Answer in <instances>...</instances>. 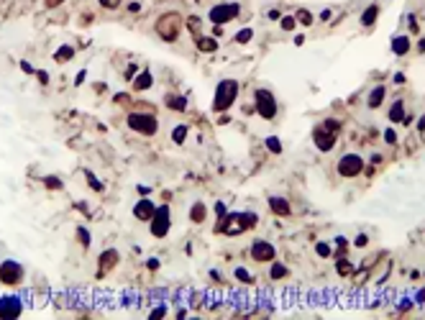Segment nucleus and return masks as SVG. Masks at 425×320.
Listing matches in <instances>:
<instances>
[{
	"label": "nucleus",
	"instance_id": "f257e3e1",
	"mask_svg": "<svg viewBox=\"0 0 425 320\" xmlns=\"http://www.w3.org/2000/svg\"><path fill=\"white\" fill-rule=\"evenodd\" d=\"M236 97H238V82L236 79H220L218 87H215V95H212V110L215 113L228 110Z\"/></svg>",
	"mask_w": 425,
	"mask_h": 320
},
{
	"label": "nucleus",
	"instance_id": "f03ea898",
	"mask_svg": "<svg viewBox=\"0 0 425 320\" xmlns=\"http://www.w3.org/2000/svg\"><path fill=\"white\" fill-rule=\"evenodd\" d=\"M182 31V18L177 13H164L159 21H157V33L164 38V41H177Z\"/></svg>",
	"mask_w": 425,
	"mask_h": 320
},
{
	"label": "nucleus",
	"instance_id": "7ed1b4c3",
	"mask_svg": "<svg viewBox=\"0 0 425 320\" xmlns=\"http://www.w3.org/2000/svg\"><path fill=\"white\" fill-rule=\"evenodd\" d=\"M128 126H131L136 133H141V136H154L157 128H159L157 118H154L151 113H141V110L128 113Z\"/></svg>",
	"mask_w": 425,
	"mask_h": 320
},
{
	"label": "nucleus",
	"instance_id": "20e7f679",
	"mask_svg": "<svg viewBox=\"0 0 425 320\" xmlns=\"http://www.w3.org/2000/svg\"><path fill=\"white\" fill-rule=\"evenodd\" d=\"M336 136H338V123H333V121H325V123H323L320 128H315V133H313L315 146H318L320 151H331L333 144H336Z\"/></svg>",
	"mask_w": 425,
	"mask_h": 320
},
{
	"label": "nucleus",
	"instance_id": "39448f33",
	"mask_svg": "<svg viewBox=\"0 0 425 320\" xmlns=\"http://www.w3.org/2000/svg\"><path fill=\"white\" fill-rule=\"evenodd\" d=\"M254 100H256V113L266 121H272L277 115V100L269 90H256L254 92Z\"/></svg>",
	"mask_w": 425,
	"mask_h": 320
},
{
	"label": "nucleus",
	"instance_id": "423d86ee",
	"mask_svg": "<svg viewBox=\"0 0 425 320\" xmlns=\"http://www.w3.org/2000/svg\"><path fill=\"white\" fill-rule=\"evenodd\" d=\"M238 13H241L238 3H220V5H212L210 8V23H215V26H225V23L233 21Z\"/></svg>",
	"mask_w": 425,
	"mask_h": 320
},
{
	"label": "nucleus",
	"instance_id": "0eeeda50",
	"mask_svg": "<svg viewBox=\"0 0 425 320\" xmlns=\"http://www.w3.org/2000/svg\"><path fill=\"white\" fill-rule=\"evenodd\" d=\"M18 282H23V267L18 264V262H3L0 264V285H8V287H13V285H18Z\"/></svg>",
	"mask_w": 425,
	"mask_h": 320
},
{
	"label": "nucleus",
	"instance_id": "6e6552de",
	"mask_svg": "<svg viewBox=\"0 0 425 320\" xmlns=\"http://www.w3.org/2000/svg\"><path fill=\"white\" fill-rule=\"evenodd\" d=\"M251 226H256V215H251V213H233L230 223L225 226V233H230V236H238V233L248 231Z\"/></svg>",
	"mask_w": 425,
	"mask_h": 320
},
{
	"label": "nucleus",
	"instance_id": "1a4fd4ad",
	"mask_svg": "<svg viewBox=\"0 0 425 320\" xmlns=\"http://www.w3.org/2000/svg\"><path fill=\"white\" fill-rule=\"evenodd\" d=\"M23 300H26V295L23 297H18V295L0 297V318H18L23 313Z\"/></svg>",
	"mask_w": 425,
	"mask_h": 320
},
{
	"label": "nucleus",
	"instance_id": "9d476101",
	"mask_svg": "<svg viewBox=\"0 0 425 320\" xmlns=\"http://www.w3.org/2000/svg\"><path fill=\"white\" fill-rule=\"evenodd\" d=\"M361 169H364V159H361L359 154H346V156L338 162V174H341V177H356Z\"/></svg>",
	"mask_w": 425,
	"mask_h": 320
},
{
	"label": "nucleus",
	"instance_id": "9b49d317",
	"mask_svg": "<svg viewBox=\"0 0 425 320\" xmlns=\"http://www.w3.org/2000/svg\"><path fill=\"white\" fill-rule=\"evenodd\" d=\"M169 221H172V215H169V208H167V205L157 208L154 218L149 221V223H151V233H154L157 238H162V236L169 231Z\"/></svg>",
	"mask_w": 425,
	"mask_h": 320
},
{
	"label": "nucleus",
	"instance_id": "f8f14e48",
	"mask_svg": "<svg viewBox=\"0 0 425 320\" xmlns=\"http://www.w3.org/2000/svg\"><path fill=\"white\" fill-rule=\"evenodd\" d=\"M251 256H254V262H274L277 251L269 241H254L251 244Z\"/></svg>",
	"mask_w": 425,
	"mask_h": 320
},
{
	"label": "nucleus",
	"instance_id": "ddd939ff",
	"mask_svg": "<svg viewBox=\"0 0 425 320\" xmlns=\"http://www.w3.org/2000/svg\"><path fill=\"white\" fill-rule=\"evenodd\" d=\"M154 213H157V205H154L149 197L139 200V203H136V208H133V215H136L139 221H151V218H154Z\"/></svg>",
	"mask_w": 425,
	"mask_h": 320
},
{
	"label": "nucleus",
	"instance_id": "4468645a",
	"mask_svg": "<svg viewBox=\"0 0 425 320\" xmlns=\"http://www.w3.org/2000/svg\"><path fill=\"white\" fill-rule=\"evenodd\" d=\"M154 85V77H151V72L149 69H144L136 79H133V90H139V92H144V90H149Z\"/></svg>",
	"mask_w": 425,
	"mask_h": 320
},
{
	"label": "nucleus",
	"instance_id": "2eb2a0df",
	"mask_svg": "<svg viewBox=\"0 0 425 320\" xmlns=\"http://www.w3.org/2000/svg\"><path fill=\"white\" fill-rule=\"evenodd\" d=\"M269 208H272V213H277V215H289V203L282 200V197H269Z\"/></svg>",
	"mask_w": 425,
	"mask_h": 320
},
{
	"label": "nucleus",
	"instance_id": "dca6fc26",
	"mask_svg": "<svg viewBox=\"0 0 425 320\" xmlns=\"http://www.w3.org/2000/svg\"><path fill=\"white\" fill-rule=\"evenodd\" d=\"M115 262H118V254H115L113 249H108V251L100 256V274H105L108 267H115Z\"/></svg>",
	"mask_w": 425,
	"mask_h": 320
},
{
	"label": "nucleus",
	"instance_id": "f3484780",
	"mask_svg": "<svg viewBox=\"0 0 425 320\" xmlns=\"http://www.w3.org/2000/svg\"><path fill=\"white\" fill-rule=\"evenodd\" d=\"M205 215H208V210H205L203 203H195V205L190 208V221H192V223H203Z\"/></svg>",
	"mask_w": 425,
	"mask_h": 320
},
{
	"label": "nucleus",
	"instance_id": "a211bd4d",
	"mask_svg": "<svg viewBox=\"0 0 425 320\" xmlns=\"http://www.w3.org/2000/svg\"><path fill=\"white\" fill-rule=\"evenodd\" d=\"M72 56H74V49H72V46H59V49H56V54H54V62L64 64V62H69Z\"/></svg>",
	"mask_w": 425,
	"mask_h": 320
},
{
	"label": "nucleus",
	"instance_id": "6ab92c4d",
	"mask_svg": "<svg viewBox=\"0 0 425 320\" xmlns=\"http://www.w3.org/2000/svg\"><path fill=\"white\" fill-rule=\"evenodd\" d=\"M377 15H379V5H369V8L364 10V15H361V26H372Z\"/></svg>",
	"mask_w": 425,
	"mask_h": 320
},
{
	"label": "nucleus",
	"instance_id": "aec40b11",
	"mask_svg": "<svg viewBox=\"0 0 425 320\" xmlns=\"http://www.w3.org/2000/svg\"><path fill=\"white\" fill-rule=\"evenodd\" d=\"M392 51H395V54H408V51H410V38H408V36H400V38H395V44H392Z\"/></svg>",
	"mask_w": 425,
	"mask_h": 320
},
{
	"label": "nucleus",
	"instance_id": "412c9836",
	"mask_svg": "<svg viewBox=\"0 0 425 320\" xmlns=\"http://www.w3.org/2000/svg\"><path fill=\"white\" fill-rule=\"evenodd\" d=\"M198 49L205 51V54H210V51L218 49V41H215V38H208V36H200V38H198Z\"/></svg>",
	"mask_w": 425,
	"mask_h": 320
},
{
	"label": "nucleus",
	"instance_id": "4be33fe9",
	"mask_svg": "<svg viewBox=\"0 0 425 320\" xmlns=\"http://www.w3.org/2000/svg\"><path fill=\"white\" fill-rule=\"evenodd\" d=\"M287 272H289V269H287L284 264H277V262H274V264H272V269H269V277H272V279H284V277H287Z\"/></svg>",
	"mask_w": 425,
	"mask_h": 320
},
{
	"label": "nucleus",
	"instance_id": "5701e85b",
	"mask_svg": "<svg viewBox=\"0 0 425 320\" xmlns=\"http://www.w3.org/2000/svg\"><path fill=\"white\" fill-rule=\"evenodd\" d=\"M187 126H175V131H172V141L175 144H185V138H187Z\"/></svg>",
	"mask_w": 425,
	"mask_h": 320
},
{
	"label": "nucleus",
	"instance_id": "b1692460",
	"mask_svg": "<svg viewBox=\"0 0 425 320\" xmlns=\"http://www.w3.org/2000/svg\"><path fill=\"white\" fill-rule=\"evenodd\" d=\"M382 100H384V87H377V90H372V95H369V108H377Z\"/></svg>",
	"mask_w": 425,
	"mask_h": 320
},
{
	"label": "nucleus",
	"instance_id": "393cba45",
	"mask_svg": "<svg viewBox=\"0 0 425 320\" xmlns=\"http://www.w3.org/2000/svg\"><path fill=\"white\" fill-rule=\"evenodd\" d=\"M402 118H405V108H402V103H395L392 110H390V121L397 123V121H402Z\"/></svg>",
	"mask_w": 425,
	"mask_h": 320
},
{
	"label": "nucleus",
	"instance_id": "a878e982",
	"mask_svg": "<svg viewBox=\"0 0 425 320\" xmlns=\"http://www.w3.org/2000/svg\"><path fill=\"white\" fill-rule=\"evenodd\" d=\"M167 105H169L172 110H180V113H182V110H185V97H177V95H169V97H167Z\"/></svg>",
	"mask_w": 425,
	"mask_h": 320
},
{
	"label": "nucleus",
	"instance_id": "bb28decb",
	"mask_svg": "<svg viewBox=\"0 0 425 320\" xmlns=\"http://www.w3.org/2000/svg\"><path fill=\"white\" fill-rule=\"evenodd\" d=\"M251 38H254V28H243L236 33V44H248Z\"/></svg>",
	"mask_w": 425,
	"mask_h": 320
},
{
	"label": "nucleus",
	"instance_id": "cd10ccee",
	"mask_svg": "<svg viewBox=\"0 0 425 320\" xmlns=\"http://www.w3.org/2000/svg\"><path fill=\"white\" fill-rule=\"evenodd\" d=\"M233 274H236V279H238V282H243V285H254V277H251V274H248L243 267H238Z\"/></svg>",
	"mask_w": 425,
	"mask_h": 320
},
{
	"label": "nucleus",
	"instance_id": "c85d7f7f",
	"mask_svg": "<svg viewBox=\"0 0 425 320\" xmlns=\"http://www.w3.org/2000/svg\"><path fill=\"white\" fill-rule=\"evenodd\" d=\"M282 28H284V31H295V28H297V18H295V15H284V18H282Z\"/></svg>",
	"mask_w": 425,
	"mask_h": 320
},
{
	"label": "nucleus",
	"instance_id": "c756f323",
	"mask_svg": "<svg viewBox=\"0 0 425 320\" xmlns=\"http://www.w3.org/2000/svg\"><path fill=\"white\" fill-rule=\"evenodd\" d=\"M266 149H269V151H274V154H279V151H282V141H279V138H274V136H269V138H266Z\"/></svg>",
	"mask_w": 425,
	"mask_h": 320
},
{
	"label": "nucleus",
	"instance_id": "7c9ffc66",
	"mask_svg": "<svg viewBox=\"0 0 425 320\" xmlns=\"http://www.w3.org/2000/svg\"><path fill=\"white\" fill-rule=\"evenodd\" d=\"M87 185H92L95 187V192H103V182H98V177L87 169Z\"/></svg>",
	"mask_w": 425,
	"mask_h": 320
},
{
	"label": "nucleus",
	"instance_id": "2f4dec72",
	"mask_svg": "<svg viewBox=\"0 0 425 320\" xmlns=\"http://www.w3.org/2000/svg\"><path fill=\"white\" fill-rule=\"evenodd\" d=\"M77 238H80V244H82V246H90V241H92V238H90V233H87V228H77Z\"/></svg>",
	"mask_w": 425,
	"mask_h": 320
},
{
	"label": "nucleus",
	"instance_id": "473e14b6",
	"mask_svg": "<svg viewBox=\"0 0 425 320\" xmlns=\"http://www.w3.org/2000/svg\"><path fill=\"white\" fill-rule=\"evenodd\" d=\"M187 28H190V33H198V31H200V18L192 15V18L187 21Z\"/></svg>",
	"mask_w": 425,
	"mask_h": 320
},
{
	"label": "nucleus",
	"instance_id": "72a5a7b5",
	"mask_svg": "<svg viewBox=\"0 0 425 320\" xmlns=\"http://www.w3.org/2000/svg\"><path fill=\"white\" fill-rule=\"evenodd\" d=\"M44 182H46V187H54V190H62V182H59L56 177H46Z\"/></svg>",
	"mask_w": 425,
	"mask_h": 320
},
{
	"label": "nucleus",
	"instance_id": "f704fd0d",
	"mask_svg": "<svg viewBox=\"0 0 425 320\" xmlns=\"http://www.w3.org/2000/svg\"><path fill=\"white\" fill-rule=\"evenodd\" d=\"M384 138H387V144H395V141H397V133H395V128H387Z\"/></svg>",
	"mask_w": 425,
	"mask_h": 320
},
{
	"label": "nucleus",
	"instance_id": "c9c22d12",
	"mask_svg": "<svg viewBox=\"0 0 425 320\" xmlns=\"http://www.w3.org/2000/svg\"><path fill=\"white\" fill-rule=\"evenodd\" d=\"M328 254H331L328 244H318V256H328Z\"/></svg>",
	"mask_w": 425,
	"mask_h": 320
},
{
	"label": "nucleus",
	"instance_id": "e433bc0d",
	"mask_svg": "<svg viewBox=\"0 0 425 320\" xmlns=\"http://www.w3.org/2000/svg\"><path fill=\"white\" fill-rule=\"evenodd\" d=\"M118 3H121V0H100L103 8H118Z\"/></svg>",
	"mask_w": 425,
	"mask_h": 320
},
{
	"label": "nucleus",
	"instance_id": "4c0bfd02",
	"mask_svg": "<svg viewBox=\"0 0 425 320\" xmlns=\"http://www.w3.org/2000/svg\"><path fill=\"white\" fill-rule=\"evenodd\" d=\"M128 10H131V13H139V10H141V3H136V0L128 3Z\"/></svg>",
	"mask_w": 425,
	"mask_h": 320
},
{
	"label": "nucleus",
	"instance_id": "58836bf2",
	"mask_svg": "<svg viewBox=\"0 0 425 320\" xmlns=\"http://www.w3.org/2000/svg\"><path fill=\"white\" fill-rule=\"evenodd\" d=\"M297 18H300L302 23H310V13H305V10H300V13H297Z\"/></svg>",
	"mask_w": 425,
	"mask_h": 320
},
{
	"label": "nucleus",
	"instance_id": "ea45409f",
	"mask_svg": "<svg viewBox=\"0 0 425 320\" xmlns=\"http://www.w3.org/2000/svg\"><path fill=\"white\" fill-rule=\"evenodd\" d=\"M21 69H23V72H28V74H33V67H31L28 62H21Z\"/></svg>",
	"mask_w": 425,
	"mask_h": 320
},
{
	"label": "nucleus",
	"instance_id": "a19ab883",
	"mask_svg": "<svg viewBox=\"0 0 425 320\" xmlns=\"http://www.w3.org/2000/svg\"><path fill=\"white\" fill-rule=\"evenodd\" d=\"M62 3H64V0H46L49 8H56V5H62Z\"/></svg>",
	"mask_w": 425,
	"mask_h": 320
},
{
	"label": "nucleus",
	"instance_id": "79ce46f5",
	"mask_svg": "<svg viewBox=\"0 0 425 320\" xmlns=\"http://www.w3.org/2000/svg\"><path fill=\"white\" fill-rule=\"evenodd\" d=\"M266 15H269V18H272V21H277V18H279V10H269V13H266Z\"/></svg>",
	"mask_w": 425,
	"mask_h": 320
},
{
	"label": "nucleus",
	"instance_id": "37998d69",
	"mask_svg": "<svg viewBox=\"0 0 425 320\" xmlns=\"http://www.w3.org/2000/svg\"><path fill=\"white\" fill-rule=\"evenodd\" d=\"M85 77H87V72H80V74H77V85H82V82H85Z\"/></svg>",
	"mask_w": 425,
	"mask_h": 320
},
{
	"label": "nucleus",
	"instance_id": "c03bdc74",
	"mask_svg": "<svg viewBox=\"0 0 425 320\" xmlns=\"http://www.w3.org/2000/svg\"><path fill=\"white\" fill-rule=\"evenodd\" d=\"M139 192H141V195H144V197H146V195H149V192H151V190H149V187H146V185H141V187H139Z\"/></svg>",
	"mask_w": 425,
	"mask_h": 320
},
{
	"label": "nucleus",
	"instance_id": "a18cd8bd",
	"mask_svg": "<svg viewBox=\"0 0 425 320\" xmlns=\"http://www.w3.org/2000/svg\"><path fill=\"white\" fill-rule=\"evenodd\" d=\"M149 269H159V262H157V259H149Z\"/></svg>",
	"mask_w": 425,
	"mask_h": 320
},
{
	"label": "nucleus",
	"instance_id": "49530a36",
	"mask_svg": "<svg viewBox=\"0 0 425 320\" xmlns=\"http://www.w3.org/2000/svg\"><path fill=\"white\" fill-rule=\"evenodd\" d=\"M420 128H425V115H423V118H420Z\"/></svg>",
	"mask_w": 425,
	"mask_h": 320
}]
</instances>
